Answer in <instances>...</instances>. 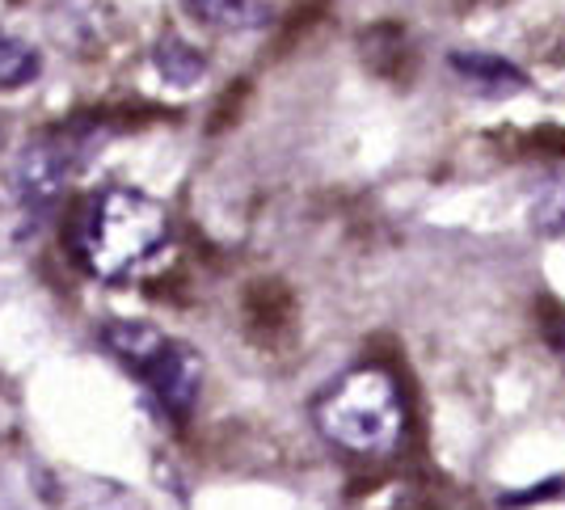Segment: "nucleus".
<instances>
[{"label": "nucleus", "mask_w": 565, "mask_h": 510, "mask_svg": "<svg viewBox=\"0 0 565 510\" xmlns=\"http://www.w3.org/2000/svg\"><path fill=\"white\" fill-rule=\"evenodd\" d=\"M169 241V211L131 185H106L89 194L76 224H72V245L76 257L85 262V270L94 278H115L131 275L143 266Z\"/></svg>", "instance_id": "f257e3e1"}, {"label": "nucleus", "mask_w": 565, "mask_h": 510, "mask_svg": "<svg viewBox=\"0 0 565 510\" xmlns=\"http://www.w3.org/2000/svg\"><path fill=\"white\" fill-rule=\"evenodd\" d=\"M312 426L321 439L359 456V460H384L405 439V401L397 380L384 368H351L330 380L312 401Z\"/></svg>", "instance_id": "f03ea898"}, {"label": "nucleus", "mask_w": 565, "mask_h": 510, "mask_svg": "<svg viewBox=\"0 0 565 510\" xmlns=\"http://www.w3.org/2000/svg\"><path fill=\"white\" fill-rule=\"evenodd\" d=\"M106 347L115 350L127 368L152 389V396L166 405L173 417H190L203 393V359L199 350L166 338L161 329L143 321H115L106 325Z\"/></svg>", "instance_id": "7ed1b4c3"}, {"label": "nucleus", "mask_w": 565, "mask_h": 510, "mask_svg": "<svg viewBox=\"0 0 565 510\" xmlns=\"http://www.w3.org/2000/svg\"><path fill=\"white\" fill-rule=\"evenodd\" d=\"M72 169H76L72 139H60V136L34 139L22 157H18V164H13V194H18V203L25 211H47L64 194Z\"/></svg>", "instance_id": "20e7f679"}, {"label": "nucleus", "mask_w": 565, "mask_h": 510, "mask_svg": "<svg viewBox=\"0 0 565 510\" xmlns=\"http://www.w3.org/2000/svg\"><path fill=\"white\" fill-rule=\"evenodd\" d=\"M451 68H456V76L469 89L481 93V97H511V93H519L527 85V76L511 60L494 55V51H456L451 55Z\"/></svg>", "instance_id": "39448f33"}, {"label": "nucleus", "mask_w": 565, "mask_h": 510, "mask_svg": "<svg viewBox=\"0 0 565 510\" xmlns=\"http://www.w3.org/2000/svg\"><path fill=\"white\" fill-rule=\"evenodd\" d=\"M199 22L215 25V30H258L270 18L266 0H186Z\"/></svg>", "instance_id": "423d86ee"}, {"label": "nucleus", "mask_w": 565, "mask_h": 510, "mask_svg": "<svg viewBox=\"0 0 565 510\" xmlns=\"http://www.w3.org/2000/svg\"><path fill=\"white\" fill-rule=\"evenodd\" d=\"M157 72L166 76L169 85L190 89V85H199V81H203L207 60H203L190 43H182L178 34H169V39H161V46H157Z\"/></svg>", "instance_id": "0eeeda50"}, {"label": "nucleus", "mask_w": 565, "mask_h": 510, "mask_svg": "<svg viewBox=\"0 0 565 510\" xmlns=\"http://www.w3.org/2000/svg\"><path fill=\"white\" fill-rule=\"evenodd\" d=\"M39 72H43V55L25 39H13V34L0 30V93L22 89Z\"/></svg>", "instance_id": "6e6552de"}, {"label": "nucleus", "mask_w": 565, "mask_h": 510, "mask_svg": "<svg viewBox=\"0 0 565 510\" xmlns=\"http://www.w3.org/2000/svg\"><path fill=\"white\" fill-rule=\"evenodd\" d=\"M532 220L541 232H562L565 229V169L548 173L536 185V199H532Z\"/></svg>", "instance_id": "1a4fd4ad"}, {"label": "nucleus", "mask_w": 565, "mask_h": 510, "mask_svg": "<svg viewBox=\"0 0 565 510\" xmlns=\"http://www.w3.org/2000/svg\"><path fill=\"white\" fill-rule=\"evenodd\" d=\"M562 350H565V342H562Z\"/></svg>", "instance_id": "9d476101"}]
</instances>
